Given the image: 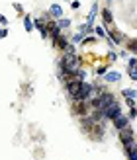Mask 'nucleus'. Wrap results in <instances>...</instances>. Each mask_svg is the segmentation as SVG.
Here are the masks:
<instances>
[{
    "instance_id": "nucleus-16",
    "label": "nucleus",
    "mask_w": 137,
    "mask_h": 160,
    "mask_svg": "<svg viewBox=\"0 0 137 160\" xmlns=\"http://www.w3.org/2000/svg\"><path fill=\"white\" fill-rule=\"evenodd\" d=\"M55 22H57V26L61 28L63 33H65V31H69L71 26H72V20H71V18H59V20H55Z\"/></svg>"
},
{
    "instance_id": "nucleus-4",
    "label": "nucleus",
    "mask_w": 137,
    "mask_h": 160,
    "mask_svg": "<svg viewBox=\"0 0 137 160\" xmlns=\"http://www.w3.org/2000/svg\"><path fill=\"white\" fill-rule=\"evenodd\" d=\"M80 84H82V80H78V78H71V80H67L65 90H67V94H69L71 100H76V96H78V92H80Z\"/></svg>"
},
{
    "instance_id": "nucleus-24",
    "label": "nucleus",
    "mask_w": 137,
    "mask_h": 160,
    "mask_svg": "<svg viewBox=\"0 0 137 160\" xmlns=\"http://www.w3.org/2000/svg\"><path fill=\"white\" fill-rule=\"evenodd\" d=\"M108 70H110V65H100V67L94 68V74H96V76H104Z\"/></svg>"
},
{
    "instance_id": "nucleus-10",
    "label": "nucleus",
    "mask_w": 137,
    "mask_h": 160,
    "mask_svg": "<svg viewBox=\"0 0 137 160\" xmlns=\"http://www.w3.org/2000/svg\"><path fill=\"white\" fill-rule=\"evenodd\" d=\"M118 137H119V141H122V145H124V142H129V141L135 139V129L129 125V127H125V129L118 131Z\"/></svg>"
},
{
    "instance_id": "nucleus-36",
    "label": "nucleus",
    "mask_w": 137,
    "mask_h": 160,
    "mask_svg": "<svg viewBox=\"0 0 137 160\" xmlns=\"http://www.w3.org/2000/svg\"><path fill=\"white\" fill-rule=\"evenodd\" d=\"M135 139H137V129H135Z\"/></svg>"
},
{
    "instance_id": "nucleus-20",
    "label": "nucleus",
    "mask_w": 137,
    "mask_h": 160,
    "mask_svg": "<svg viewBox=\"0 0 137 160\" xmlns=\"http://www.w3.org/2000/svg\"><path fill=\"white\" fill-rule=\"evenodd\" d=\"M122 96H124V98H129V100H137V90H135V88H124Z\"/></svg>"
},
{
    "instance_id": "nucleus-30",
    "label": "nucleus",
    "mask_w": 137,
    "mask_h": 160,
    "mask_svg": "<svg viewBox=\"0 0 137 160\" xmlns=\"http://www.w3.org/2000/svg\"><path fill=\"white\" fill-rule=\"evenodd\" d=\"M0 26H2V28H8V18H6L4 14H0Z\"/></svg>"
},
{
    "instance_id": "nucleus-26",
    "label": "nucleus",
    "mask_w": 137,
    "mask_h": 160,
    "mask_svg": "<svg viewBox=\"0 0 137 160\" xmlns=\"http://www.w3.org/2000/svg\"><path fill=\"white\" fill-rule=\"evenodd\" d=\"M118 57H119V55H118L114 49H110V51H108V59H110V62H116V61H118Z\"/></svg>"
},
{
    "instance_id": "nucleus-25",
    "label": "nucleus",
    "mask_w": 137,
    "mask_h": 160,
    "mask_svg": "<svg viewBox=\"0 0 137 160\" xmlns=\"http://www.w3.org/2000/svg\"><path fill=\"white\" fill-rule=\"evenodd\" d=\"M127 70H137V57L127 59Z\"/></svg>"
},
{
    "instance_id": "nucleus-22",
    "label": "nucleus",
    "mask_w": 137,
    "mask_h": 160,
    "mask_svg": "<svg viewBox=\"0 0 137 160\" xmlns=\"http://www.w3.org/2000/svg\"><path fill=\"white\" fill-rule=\"evenodd\" d=\"M86 76H88V72H86L84 67H78L75 70V74H72V78H78V80H86Z\"/></svg>"
},
{
    "instance_id": "nucleus-5",
    "label": "nucleus",
    "mask_w": 137,
    "mask_h": 160,
    "mask_svg": "<svg viewBox=\"0 0 137 160\" xmlns=\"http://www.w3.org/2000/svg\"><path fill=\"white\" fill-rule=\"evenodd\" d=\"M104 113H106V119H108V121H114L116 117H119V115L124 113V111H122V103H119V102H114L112 106H108L106 109H104Z\"/></svg>"
},
{
    "instance_id": "nucleus-35",
    "label": "nucleus",
    "mask_w": 137,
    "mask_h": 160,
    "mask_svg": "<svg viewBox=\"0 0 137 160\" xmlns=\"http://www.w3.org/2000/svg\"><path fill=\"white\" fill-rule=\"evenodd\" d=\"M127 160H137V150H133L131 154H127Z\"/></svg>"
},
{
    "instance_id": "nucleus-1",
    "label": "nucleus",
    "mask_w": 137,
    "mask_h": 160,
    "mask_svg": "<svg viewBox=\"0 0 137 160\" xmlns=\"http://www.w3.org/2000/svg\"><path fill=\"white\" fill-rule=\"evenodd\" d=\"M71 111L75 117H84V115H90V103L82 102V100H71Z\"/></svg>"
},
{
    "instance_id": "nucleus-13",
    "label": "nucleus",
    "mask_w": 137,
    "mask_h": 160,
    "mask_svg": "<svg viewBox=\"0 0 137 160\" xmlns=\"http://www.w3.org/2000/svg\"><path fill=\"white\" fill-rule=\"evenodd\" d=\"M102 80L106 84H116V82L122 80V72H118V70H108V72L102 76Z\"/></svg>"
},
{
    "instance_id": "nucleus-32",
    "label": "nucleus",
    "mask_w": 137,
    "mask_h": 160,
    "mask_svg": "<svg viewBox=\"0 0 137 160\" xmlns=\"http://www.w3.org/2000/svg\"><path fill=\"white\" fill-rule=\"evenodd\" d=\"M124 100H125V103H127V108H137L135 100H129V98H124Z\"/></svg>"
},
{
    "instance_id": "nucleus-15",
    "label": "nucleus",
    "mask_w": 137,
    "mask_h": 160,
    "mask_svg": "<svg viewBox=\"0 0 137 160\" xmlns=\"http://www.w3.org/2000/svg\"><path fill=\"white\" fill-rule=\"evenodd\" d=\"M124 45H125L127 53H131V55H137V39H135V37H127Z\"/></svg>"
},
{
    "instance_id": "nucleus-2",
    "label": "nucleus",
    "mask_w": 137,
    "mask_h": 160,
    "mask_svg": "<svg viewBox=\"0 0 137 160\" xmlns=\"http://www.w3.org/2000/svg\"><path fill=\"white\" fill-rule=\"evenodd\" d=\"M71 35H72L71 31H65V33H61L57 39H51V47H53V49H57L59 53H65L69 43H71Z\"/></svg>"
},
{
    "instance_id": "nucleus-11",
    "label": "nucleus",
    "mask_w": 137,
    "mask_h": 160,
    "mask_svg": "<svg viewBox=\"0 0 137 160\" xmlns=\"http://www.w3.org/2000/svg\"><path fill=\"white\" fill-rule=\"evenodd\" d=\"M98 16H100V6H98V0H94V4L90 6V12L86 16V23L88 26H94V22H96Z\"/></svg>"
},
{
    "instance_id": "nucleus-19",
    "label": "nucleus",
    "mask_w": 137,
    "mask_h": 160,
    "mask_svg": "<svg viewBox=\"0 0 137 160\" xmlns=\"http://www.w3.org/2000/svg\"><path fill=\"white\" fill-rule=\"evenodd\" d=\"M94 35L100 37V39H108V29L104 28V26H96L94 28Z\"/></svg>"
},
{
    "instance_id": "nucleus-38",
    "label": "nucleus",
    "mask_w": 137,
    "mask_h": 160,
    "mask_svg": "<svg viewBox=\"0 0 137 160\" xmlns=\"http://www.w3.org/2000/svg\"><path fill=\"white\" fill-rule=\"evenodd\" d=\"M108 2H112V0H108Z\"/></svg>"
},
{
    "instance_id": "nucleus-9",
    "label": "nucleus",
    "mask_w": 137,
    "mask_h": 160,
    "mask_svg": "<svg viewBox=\"0 0 137 160\" xmlns=\"http://www.w3.org/2000/svg\"><path fill=\"white\" fill-rule=\"evenodd\" d=\"M112 125H114V129H116V131H122V129H125V127H129V125H131V119L127 117L125 113H122L119 117H116L114 121H112Z\"/></svg>"
},
{
    "instance_id": "nucleus-7",
    "label": "nucleus",
    "mask_w": 137,
    "mask_h": 160,
    "mask_svg": "<svg viewBox=\"0 0 137 160\" xmlns=\"http://www.w3.org/2000/svg\"><path fill=\"white\" fill-rule=\"evenodd\" d=\"M100 18H102V26L106 29H112L114 28V14H112L110 8H100Z\"/></svg>"
},
{
    "instance_id": "nucleus-3",
    "label": "nucleus",
    "mask_w": 137,
    "mask_h": 160,
    "mask_svg": "<svg viewBox=\"0 0 137 160\" xmlns=\"http://www.w3.org/2000/svg\"><path fill=\"white\" fill-rule=\"evenodd\" d=\"M90 98H94V86H92V82H86V80H82V84H80V92H78V96H76V100L88 102Z\"/></svg>"
},
{
    "instance_id": "nucleus-17",
    "label": "nucleus",
    "mask_w": 137,
    "mask_h": 160,
    "mask_svg": "<svg viewBox=\"0 0 137 160\" xmlns=\"http://www.w3.org/2000/svg\"><path fill=\"white\" fill-rule=\"evenodd\" d=\"M22 20H24V29L28 31V33H31V31H34V18H31L29 14H26V16H22Z\"/></svg>"
},
{
    "instance_id": "nucleus-27",
    "label": "nucleus",
    "mask_w": 137,
    "mask_h": 160,
    "mask_svg": "<svg viewBox=\"0 0 137 160\" xmlns=\"http://www.w3.org/2000/svg\"><path fill=\"white\" fill-rule=\"evenodd\" d=\"M12 8H14V10L18 12L20 16H26V12H24V8H22V4H18V2H14V4H12Z\"/></svg>"
},
{
    "instance_id": "nucleus-37",
    "label": "nucleus",
    "mask_w": 137,
    "mask_h": 160,
    "mask_svg": "<svg viewBox=\"0 0 137 160\" xmlns=\"http://www.w3.org/2000/svg\"><path fill=\"white\" fill-rule=\"evenodd\" d=\"M65 2H71V0H65Z\"/></svg>"
},
{
    "instance_id": "nucleus-33",
    "label": "nucleus",
    "mask_w": 137,
    "mask_h": 160,
    "mask_svg": "<svg viewBox=\"0 0 137 160\" xmlns=\"http://www.w3.org/2000/svg\"><path fill=\"white\" fill-rule=\"evenodd\" d=\"M8 35V28H2V26H0V39H4Z\"/></svg>"
},
{
    "instance_id": "nucleus-18",
    "label": "nucleus",
    "mask_w": 137,
    "mask_h": 160,
    "mask_svg": "<svg viewBox=\"0 0 137 160\" xmlns=\"http://www.w3.org/2000/svg\"><path fill=\"white\" fill-rule=\"evenodd\" d=\"M98 39H100V37H96L94 33H92V35H86V37L82 39V43H80V47H90V45H94V43H98Z\"/></svg>"
},
{
    "instance_id": "nucleus-14",
    "label": "nucleus",
    "mask_w": 137,
    "mask_h": 160,
    "mask_svg": "<svg viewBox=\"0 0 137 160\" xmlns=\"http://www.w3.org/2000/svg\"><path fill=\"white\" fill-rule=\"evenodd\" d=\"M47 14L51 16L53 20H59V18H65V12H63L61 4H49V10H47Z\"/></svg>"
},
{
    "instance_id": "nucleus-12",
    "label": "nucleus",
    "mask_w": 137,
    "mask_h": 160,
    "mask_svg": "<svg viewBox=\"0 0 137 160\" xmlns=\"http://www.w3.org/2000/svg\"><path fill=\"white\" fill-rule=\"evenodd\" d=\"M78 121H80V129H82L86 135H88V131H90L92 127H94V123H96L92 115H84V117H78Z\"/></svg>"
},
{
    "instance_id": "nucleus-28",
    "label": "nucleus",
    "mask_w": 137,
    "mask_h": 160,
    "mask_svg": "<svg viewBox=\"0 0 137 160\" xmlns=\"http://www.w3.org/2000/svg\"><path fill=\"white\" fill-rule=\"evenodd\" d=\"M65 53H71V55H76V45L75 43H69V47H67V51Z\"/></svg>"
},
{
    "instance_id": "nucleus-29",
    "label": "nucleus",
    "mask_w": 137,
    "mask_h": 160,
    "mask_svg": "<svg viewBox=\"0 0 137 160\" xmlns=\"http://www.w3.org/2000/svg\"><path fill=\"white\" fill-rule=\"evenodd\" d=\"M127 117H129L131 121H133V119L137 117V108H129V113H127Z\"/></svg>"
},
{
    "instance_id": "nucleus-21",
    "label": "nucleus",
    "mask_w": 137,
    "mask_h": 160,
    "mask_svg": "<svg viewBox=\"0 0 137 160\" xmlns=\"http://www.w3.org/2000/svg\"><path fill=\"white\" fill-rule=\"evenodd\" d=\"M124 150H125V154H131L133 150H137V139H133L129 142H124Z\"/></svg>"
},
{
    "instance_id": "nucleus-34",
    "label": "nucleus",
    "mask_w": 137,
    "mask_h": 160,
    "mask_svg": "<svg viewBox=\"0 0 137 160\" xmlns=\"http://www.w3.org/2000/svg\"><path fill=\"white\" fill-rule=\"evenodd\" d=\"M118 55H119L122 59H129V57H127V49H122V51H119Z\"/></svg>"
},
{
    "instance_id": "nucleus-31",
    "label": "nucleus",
    "mask_w": 137,
    "mask_h": 160,
    "mask_svg": "<svg viewBox=\"0 0 137 160\" xmlns=\"http://www.w3.org/2000/svg\"><path fill=\"white\" fill-rule=\"evenodd\" d=\"M71 8H72V10H78V8H80V0H71Z\"/></svg>"
},
{
    "instance_id": "nucleus-8",
    "label": "nucleus",
    "mask_w": 137,
    "mask_h": 160,
    "mask_svg": "<svg viewBox=\"0 0 137 160\" xmlns=\"http://www.w3.org/2000/svg\"><path fill=\"white\" fill-rule=\"evenodd\" d=\"M108 39H110V41L114 43V45H124L127 37H125V35H124V33H122L119 29L112 28V29H108Z\"/></svg>"
},
{
    "instance_id": "nucleus-23",
    "label": "nucleus",
    "mask_w": 137,
    "mask_h": 160,
    "mask_svg": "<svg viewBox=\"0 0 137 160\" xmlns=\"http://www.w3.org/2000/svg\"><path fill=\"white\" fill-rule=\"evenodd\" d=\"M86 35L84 33H80V31H76V33H72L71 35V43H75V45H80L82 43V39H84Z\"/></svg>"
},
{
    "instance_id": "nucleus-6",
    "label": "nucleus",
    "mask_w": 137,
    "mask_h": 160,
    "mask_svg": "<svg viewBox=\"0 0 137 160\" xmlns=\"http://www.w3.org/2000/svg\"><path fill=\"white\" fill-rule=\"evenodd\" d=\"M106 135V123H94V127L88 131V137L92 141H102Z\"/></svg>"
}]
</instances>
